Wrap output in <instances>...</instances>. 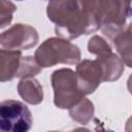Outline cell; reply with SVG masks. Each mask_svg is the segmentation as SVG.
Returning <instances> with one entry per match:
<instances>
[{
	"label": "cell",
	"instance_id": "cell-1",
	"mask_svg": "<svg viewBox=\"0 0 132 132\" xmlns=\"http://www.w3.org/2000/svg\"><path fill=\"white\" fill-rule=\"evenodd\" d=\"M48 20L57 36L72 40L101 27V0H48Z\"/></svg>",
	"mask_w": 132,
	"mask_h": 132
},
{
	"label": "cell",
	"instance_id": "cell-2",
	"mask_svg": "<svg viewBox=\"0 0 132 132\" xmlns=\"http://www.w3.org/2000/svg\"><path fill=\"white\" fill-rule=\"evenodd\" d=\"M34 57L42 68H48L58 64L76 65L81 54L77 45L58 36L45 39L35 51Z\"/></svg>",
	"mask_w": 132,
	"mask_h": 132
},
{
	"label": "cell",
	"instance_id": "cell-3",
	"mask_svg": "<svg viewBox=\"0 0 132 132\" xmlns=\"http://www.w3.org/2000/svg\"><path fill=\"white\" fill-rule=\"evenodd\" d=\"M54 90V104L60 109H69L85 97L78 88L76 72L70 68H60L51 75Z\"/></svg>",
	"mask_w": 132,
	"mask_h": 132
},
{
	"label": "cell",
	"instance_id": "cell-4",
	"mask_svg": "<svg viewBox=\"0 0 132 132\" xmlns=\"http://www.w3.org/2000/svg\"><path fill=\"white\" fill-rule=\"evenodd\" d=\"M132 0H101L102 33L109 39L126 28V22L132 15Z\"/></svg>",
	"mask_w": 132,
	"mask_h": 132
},
{
	"label": "cell",
	"instance_id": "cell-5",
	"mask_svg": "<svg viewBox=\"0 0 132 132\" xmlns=\"http://www.w3.org/2000/svg\"><path fill=\"white\" fill-rule=\"evenodd\" d=\"M33 124L28 106L18 100H4L0 105V129L3 132H27Z\"/></svg>",
	"mask_w": 132,
	"mask_h": 132
},
{
	"label": "cell",
	"instance_id": "cell-6",
	"mask_svg": "<svg viewBox=\"0 0 132 132\" xmlns=\"http://www.w3.org/2000/svg\"><path fill=\"white\" fill-rule=\"evenodd\" d=\"M38 40L39 35L34 27L19 23L1 33L0 47L10 51H27L34 47Z\"/></svg>",
	"mask_w": 132,
	"mask_h": 132
},
{
	"label": "cell",
	"instance_id": "cell-7",
	"mask_svg": "<svg viewBox=\"0 0 132 132\" xmlns=\"http://www.w3.org/2000/svg\"><path fill=\"white\" fill-rule=\"evenodd\" d=\"M76 77L78 88L81 93L87 96L93 94L101 82L104 81L103 67L98 59H84L76 64Z\"/></svg>",
	"mask_w": 132,
	"mask_h": 132
},
{
	"label": "cell",
	"instance_id": "cell-8",
	"mask_svg": "<svg viewBox=\"0 0 132 132\" xmlns=\"http://www.w3.org/2000/svg\"><path fill=\"white\" fill-rule=\"evenodd\" d=\"M1 71L0 80L10 81L13 78H24L29 70V58L23 56L22 51L0 50Z\"/></svg>",
	"mask_w": 132,
	"mask_h": 132
},
{
	"label": "cell",
	"instance_id": "cell-9",
	"mask_svg": "<svg viewBox=\"0 0 132 132\" xmlns=\"http://www.w3.org/2000/svg\"><path fill=\"white\" fill-rule=\"evenodd\" d=\"M20 97L31 105L40 104L43 100V89L41 84L34 77L22 78L18 84Z\"/></svg>",
	"mask_w": 132,
	"mask_h": 132
},
{
	"label": "cell",
	"instance_id": "cell-10",
	"mask_svg": "<svg viewBox=\"0 0 132 132\" xmlns=\"http://www.w3.org/2000/svg\"><path fill=\"white\" fill-rule=\"evenodd\" d=\"M96 59L100 61L103 67L104 81H114L122 76L125 70V64L119 55L109 52L104 55L98 56Z\"/></svg>",
	"mask_w": 132,
	"mask_h": 132
},
{
	"label": "cell",
	"instance_id": "cell-11",
	"mask_svg": "<svg viewBox=\"0 0 132 132\" xmlns=\"http://www.w3.org/2000/svg\"><path fill=\"white\" fill-rule=\"evenodd\" d=\"M112 43L124 64L132 68V31L124 29L112 38Z\"/></svg>",
	"mask_w": 132,
	"mask_h": 132
},
{
	"label": "cell",
	"instance_id": "cell-12",
	"mask_svg": "<svg viewBox=\"0 0 132 132\" xmlns=\"http://www.w3.org/2000/svg\"><path fill=\"white\" fill-rule=\"evenodd\" d=\"M68 110H69L70 118L74 122L80 125L89 124L95 113V107H94L93 102L90 99L85 98V97L80 99L76 104H74Z\"/></svg>",
	"mask_w": 132,
	"mask_h": 132
},
{
	"label": "cell",
	"instance_id": "cell-13",
	"mask_svg": "<svg viewBox=\"0 0 132 132\" xmlns=\"http://www.w3.org/2000/svg\"><path fill=\"white\" fill-rule=\"evenodd\" d=\"M88 52L90 54H93L96 57H98V56L104 55L106 53L112 52V48H111L110 44L102 36L94 35L88 41Z\"/></svg>",
	"mask_w": 132,
	"mask_h": 132
},
{
	"label": "cell",
	"instance_id": "cell-14",
	"mask_svg": "<svg viewBox=\"0 0 132 132\" xmlns=\"http://www.w3.org/2000/svg\"><path fill=\"white\" fill-rule=\"evenodd\" d=\"M16 6L9 0H0V28L4 29L10 25Z\"/></svg>",
	"mask_w": 132,
	"mask_h": 132
},
{
	"label": "cell",
	"instance_id": "cell-15",
	"mask_svg": "<svg viewBox=\"0 0 132 132\" xmlns=\"http://www.w3.org/2000/svg\"><path fill=\"white\" fill-rule=\"evenodd\" d=\"M125 131L127 132H132V116L127 120L126 125H125Z\"/></svg>",
	"mask_w": 132,
	"mask_h": 132
},
{
	"label": "cell",
	"instance_id": "cell-16",
	"mask_svg": "<svg viewBox=\"0 0 132 132\" xmlns=\"http://www.w3.org/2000/svg\"><path fill=\"white\" fill-rule=\"evenodd\" d=\"M127 89H128L129 93L132 95V74H130L127 79Z\"/></svg>",
	"mask_w": 132,
	"mask_h": 132
},
{
	"label": "cell",
	"instance_id": "cell-17",
	"mask_svg": "<svg viewBox=\"0 0 132 132\" xmlns=\"http://www.w3.org/2000/svg\"><path fill=\"white\" fill-rule=\"evenodd\" d=\"M127 28H128L129 30H131V31H132V22H131V23H130V24L127 26Z\"/></svg>",
	"mask_w": 132,
	"mask_h": 132
},
{
	"label": "cell",
	"instance_id": "cell-18",
	"mask_svg": "<svg viewBox=\"0 0 132 132\" xmlns=\"http://www.w3.org/2000/svg\"><path fill=\"white\" fill-rule=\"evenodd\" d=\"M16 1H23V0H16Z\"/></svg>",
	"mask_w": 132,
	"mask_h": 132
}]
</instances>
